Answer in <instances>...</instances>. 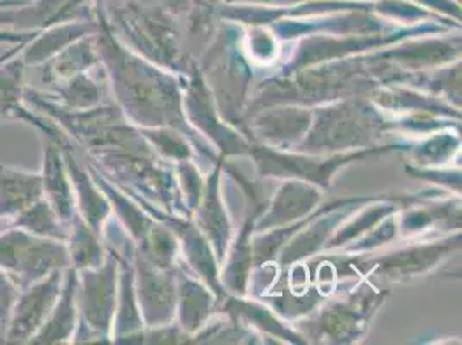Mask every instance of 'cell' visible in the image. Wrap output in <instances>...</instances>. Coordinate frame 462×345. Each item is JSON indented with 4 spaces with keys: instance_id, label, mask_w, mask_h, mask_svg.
Instances as JSON below:
<instances>
[{
    "instance_id": "3957f363",
    "label": "cell",
    "mask_w": 462,
    "mask_h": 345,
    "mask_svg": "<svg viewBox=\"0 0 462 345\" xmlns=\"http://www.w3.org/2000/svg\"><path fill=\"white\" fill-rule=\"evenodd\" d=\"M64 271H54L32 285L20 288L5 325L2 344L24 345L32 342L42 326L45 325L58 301Z\"/></svg>"
},
{
    "instance_id": "7c38bea8",
    "label": "cell",
    "mask_w": 462,
    "mask_h": 345,
    "mask_svg": "<svg viewBox=\"0 0 462 345\" xmlns=\"http://www.w3.org/2000/svg\"><path fill=\"white\" fill-rule=\"evenodd\" d=\"M59 107L68 111H83L97 100L96 85L83 73L52 85V92L45 94Z\"/></svg>"
},
{
    "instance_id": "8992f818",
    "label": "cell",
    "mask_w": 462,
    "mask_h": 345,
    "mask_svg": "<svg viewBox=\"0 0 462 345\" xmlns=\"http://www.w3.org/2000/svg\"><path fill=\"white\" fill-rule=\"evenodd\" d=\"M42 197L39 172L0 164V228Z\"/></svg>"
},
{
    "instance_id": "ba28073f",
    "label": "cell",
    "mask_w": 462,
    "mask_h": 345,
    "mask_svg": "<svg viewBox=\"0 0 462 345\" xmlns=\"http://www.w3.org/2000/svg\"><path fill=\"white\" fill-rule=\"evenodd\" d=\"M66 0H26L18 7L0 9V28L40 32L58 23Z\"/></svg>"
},
{
    "instance_id": "9a60e30c",
    "label": "cell",
    "mask_w": 462,
    "mask_h": 345,
    "mask_svg": "<svg viewBox=\"0 0 462 345\" xmlns=\"http://www.w3.org/2000/svg\"><path fill=\"white\" fill-rule=\"evenodd\" d=\"M26 0H0V9H7V7H18L23 5Z\"/></svg>"
},
{
    "instance_id": "277c9868",
    "label": "cell",
    "mask_w": 462,
    "mask_h": 345,
    "mask_svg": "<svg viewBox=\"0 0 462 345\" xmlns=\"http://www.w3.org/2000/svg\"><path fill=\"white\" fill-rule=\"evenodd\" d=\"M62 144L43 138L42 166L39 172L43 199L54 208L60 221L68 227L77 214V200L71 176L62 155Z\"/></svg>"
},
{
    "instance_id": "8fae6325",
    "label": "cell",
    "mask_w": 462,
    "mask_h": 345,
    "mask_svg": "<svg viewBox=\"0 0 462 345\" xmlns=\"http://www.w3.org/2000/svg\"><path fill=\"white\" fill-rule=\"evenodd\" d=\"M92 230L94 228L79 214H75L68 225L64 244L69 256V266L77 271L97 268L100 263V249Z\"/></svg>"
},
{
    "instance_id": "4fadbf2b",
    "label": "cell",
    "mask_w": 462,
    "mask_h": 345,
    "mask_svg": "<svg viewBox=\"0 0 462 345\" xmlns=\"http://www.w3.org/2000/svg\"><path fill=\"white\" fill-rule=\"evenodd\" d=\"M18 294H20V287L11 280V276L5 271L0 269V316L4 318L5 325Z\"/></svg>"
},
{
    "instance_id": "9c48e42d",
    "label": "cell",
    "mask_w": 462,
    "mask_h": 345,
    "mask_svg": "<svg viewBox=\"0 0 462 345\" xmlns=\"http://www.w3.org/2000/svg\"><path fill=\"white\" fill-rule=\"evenodd\" d=\"M94 62V51L90 42L85 39L73 42L69 47L60 51L58 56L47 61L42 70V81L47 85H56L64 79L81 75Z\"/></svg>"
},
{
    "instance_id": "30bf717a",
    "label": "cell",
    "mask_w": 462,
    "mask_h": 345,
    "mask_svg": "<svg viewBox=\"0 0 462 345\" xmlns=\"http://www.w3.org/2000/svg\"><path fill=\"white\" fill-rule=\"evenodd\" d=\"M7 227H14L32 235L60 242H64L68 235V227L60 221L58 212L54 211V208L43 197L28 206L24 211H21Z\"/></svg>"
},
{
    "instance_id": "2e32d148",
    "label": "cell",
    "mask_w": 462,
    "mask_h": 345,
    "mask_svg": "<svg viewBox=\"0 0 462 345\" xmlns=\"http://www.w3.org/2000/svg\"><path fill=\"white\" fill-rule=\"evenodd\" d=\"M4 331H5V322H4V318L0 316V344L4 342Z\"/></svg>"
},
{
    "instance_id": "6da1fadb",
    "label": "cell",
    "mask_w": 462,
    "mask_h": 345,
    "mask_svg": "<svg viewBox=\"0 0 462 345\" xmlns=\"http://www.w3.org/2000/svg\"><path fill=\"white\" fill-rule=\"evenodd\" d=\"M69 268L66 244L28 231L0 228V269L20 288L28 287L54 271Z\"/></svg>"
},
{
    "instance_id": "5b68a950",
    "label": "cell",
    "mask_w": 462,
    "mask_h": 345,
    "mask_svg": "<svg viewBox=\"0 0 462 345\" xmlns=\"http://www.w3.org/2000/svg\"><path fill=\"white\" fill-rule=\"evenodd\" d=\"M77 269L66 268L58 301L52 307L45 325L32 339L33 345L66 344L73 340L78 328Z\"/></svg>"
},
{
    "instance_id": "7a4b0ae2",
    "label": "cell",
    "mask_w": 462,
    "mask_h": 345,
    "mask_svg": "<svg viewBox=\"0 0 462 345\" xmlns=\"http://www.w3.org/2000/svg\"><path fill=\"white\" fill-rule=\"evenodd\" d=\"M24 43L14 45V49L0 56V123H23L37 130L43 138L64 145L62 132L24 100L28 68L20 58Z\"/></svg>"
},
{
    "instance_id": "5bb4252c",
    "label": "cell",
    "mask_w": 462,
    "mask_h": 345,
    "mask_svg": "<svg viewBox=\"0 0 462 345\" xmlns=\"http://www.w3.org/2000/svg\"><path fill=\"white\" fill-rule=\"evenodd\" d=\"M37 32H23V30H13V28H0V45H18L32 39Z\"/></svg>"
},
{
    "instance_id": "52a82bcc",
    "label": "cell",
    "mask_w": 462,
    "mask_h": 345,
    "mask_svg": "<svg viewBox=\"0 0 462 345\" xmlns=\"http://www.w3.org/2000/svg\"><path fill=\"white\" fill-rule=\"evenodd\" d=\"M94 30L83 21H66L51 24L37 32L21 49L20 58L26 68H42L47 61L58 56L73 42L87 37Z\"/></svg>"
}]
</instances>
